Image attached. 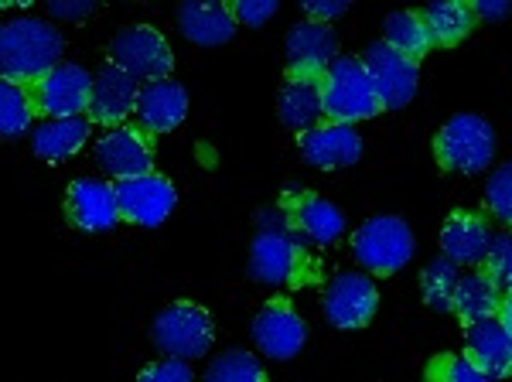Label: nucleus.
I'll return each instance as SVG.
<instances>
[{
	"mask_svg": "<svg viewBox=\"0 0 512 382\" xmlns=\"http://www.w3.org/2000/svg\"><path fill=\"white\" fill-rule=\"evenodd\" d=\"M424 21L427 35H431L434 48H451L458 41H465L478 28V14L475 4L468 0H448V4H431L424 11H417Z\"/></svg>",
	"mask_w": 512,
	"mask_h": 382,
	"instance_id": "obj_25",
	"label": "nucleus"
},
{
	"mask_svg": "<svg viewBox=\"0 0 512 382\" xmlns=\"http://www.w3.org/2000/svg\"><path fill=\"white\" fill-rule=\"evenodd\" d=\"M338 58V35L328 24L304 21L287 31V79H325Z\"/></svg>",
	"mask_w": 512,
	"mask_h": 382,
	"instance_id": "obj_15",
	"label": "nucleus"
},
{
	"mask_svg": "<svg viewBox=\"0 0 512 382\" xmlns=\"http://www.w3.org/2000/svg\"><path fill=\"white\" fill-rule=\"evenodd\" d=\"M212 338H216L212 314L192 301L168 304L164 311H158V318L151 321V342L158 345V352L168 355V359H181V362L202 359L212 348Z\"/></svg>",
	"mask_w": 512,
	"mask_h": 382,
	"instance_id": "obj_5",
	"label": "nucleus"
},
{
	"mask_svg": "<svg viewBox=\"0 0 512 382\" xmlns=\"http://www.w3.org/2000/svg\"><path fill=\"white\" fill-rule=\"evenodd\" d=\"M485 209H489L492 219L512 229V161L492 171L489 185H485Z\"/></svg>",
	"mask_w": 512,
	"mask_h": 382,
	"instance_id": "obj_32",
	"label": "nucleus"
},
{
	"mask_svg": "<svg viewBox=\"0 0 512 382\" xmlns=\"http://www.w3.org/2000/svg\"><path fill=\"white\" fill-rule=\"evenodd\" d=\"M321 103H325V123H349V127L376 113H386L383 96L359 55L335 58L332 69L321 79Z\"/></svg>",
	"mask_w": 512,
	"mask_h": 382,
	"instance_id": "obj_3",
	"label": "nucleus"
},
{
	"mask_svg": "<svg viewBox=\"0 0 512 382\" xmlns=\"http://www.w3.org/2000/svg\"><path fill=\"white\" fill-rule=\"evenodd\" d=\"M137 382H195V372H192V365L181 359H161V362L147 365L137 376Z\"/></svg>",
	"mask_w": 512,
	"mask_h": 382,
	"instance_id": "obj_35",
	"label": "nucleus"
},
{
	"mask_svg": "<svg viewBox=\"0 0 512 382\" xmlns=\"http://www.w3.org/2000/svg\"><path fill=\"white\" fill-rule=\"evenodd\" d=\"M465 359L489 379L512 376V331L499 318L465 325Z\"/></svg>",
	"mask_w": 512,
	"mask_h": 382,
	"instance_id": "obj_21",
	"label": "nucleus"
},
{
	"mask_svg": "<svg viewBox=\"0 0 512 382\" xmlns=\"http://www.w3.org/2000/svg\"><path fill=\"white\" fill-rule=\"evenodd\" d=\"M376 280L366 273H338L325 290V318L342 331H359L376 318Z\"/></svg>",
	"mask_w": 512,
	"mask_h": 382,
	"instance_id": "obj_12",
	"label": "nucleus"
},
{
	"mask_svg": "<svg viewBox=\"0 0 512 382\" xmlns=\"http://www.w3.org/2000/svg\"><path fill=\"white\" fill-rule=\"evenodd\" d=\"M308 239L274 205L256 212V232L250 243V277L267 287H308L318 280V263Z\"/></svg>",
	"mask_w": 512,
	"mask_h": 382,
	"instance_id": "obj_1",
	"label": "nucleus"
},
{
	"mask_svg": "<svg viewBox=\"0 0 512 382\" xmlns=\"http://www.w3.org/2000/svg\"><path fill=\"white\" fill-rule=\"evenodd\" d=\"M495 154V130L485 116L461 113L451 116L434 137V157L441 171L478 174L492 164Z\"/></svg>",
	"mask_w": 512,
	"mask_h": 382,
	"instance_id": "obj_6",
	"label": "nucleus"
},
{
	"mask_svg": "<svg viewBox=\"0 0 512 382\" xmlns=\"http://www.w3.org/2000/svg\"><path fill=\"white\" fill-rule=\"evenodd\" d=\"M89 116H69V120H41L31 134V151H35L41 161L59 164L65 157H72L86 144L89 137Z\"/></svg>",
	"mask_w": 512,
	"mask_h": 382,
	"instance_id": "obj_24",
	"label": "nucleus"
},
{
	"mask_svg": "<svg viewBox=\"0 0 512 382\" xmlns=\"http://www.w3.org/2000/svg\"><path fill=\"white\" fill-rule=\"evenodd\" d=\"M383 41L390 48H396L400 55L414 58V62L431 55V48H434L417 11H393L390 18L383 21Z\"/></svg>",
	"mask_w": 512,
	"mask_h": 382,
	"instance_id": "obj_27",
	"label": "nucleus"
},
{
	"mask_svg": "<svg viewBox=\"0 0 512 382\" xmlns=\"http://www.w3.org/2000/svg\"><path fill=\"white\" fill-rule=\"evenodd\" d=\"M277 209L287 215V222H291L311 246H328L345 232L342 209L308 188H284L277 198Z\"/></svg>",
	"mask_w": 512,
	"mask_h": 382,
	"instance_id": "obj_10",
	"label": "nucleus"
},
{
	"mask_svg": "<svg viewBox=\"0 0 512 382\" xmlns=\"http://www.w3.org/2000/svg\"><path fill=\"white\" fill-rule=\"evenodd\" d=\"M359 58H362V65H366L369 76H373L386 110H403V106L417 96L420 62H414V58L400 55L396 48L386 45L383 38L369 41L366 52H362Z\"/></svg>",
	"mask_w": 512,
	"mask_h": 382,
	"instance_id": "obj_9",
	"label": "nucleus"
},
{
	"mask_svg": "<svg viewBox=\"0 0 512 382\" xmlns=\"http://www.w3.org/2000/svg\"><path fill=\"white\" fill-rule=\"evenodd\" d=\"M499 307H502V290L495 287L482 270L465 273V277L458 280L451 314L461 321V325H475V321H485V318H499Z\"/></svg>",
	"mask_w": 512,
	"mask_h": 382,
	"instance_id": "obj_26",
	"label": "nucleus"
},
{
	"mask_svg": "<svg viewBox=\"0 0 512 382\" xmlns=\"http://www.w3.org/2000/svg\"><path fill=\"white\" fill-rule=\"evenodd\" d=\"M106 62L117 65L137 82L171 79V69H175L171 45L151 24H134V28L117 31L110 41V52H106Z\"/></svg>",
	"mask_w": 512,
	"mask_h": 382,
	"instance_id": "obj_7",
	"label": "nucleus"
},
{
	"mask_svg": "<svg viewBox=\"0 0 512 382\" xmlns=\"http://www.w3.org/2000/svg\"><path fill=\"white\" fill-rule=\"evenodd\" d=\"M424 382H495L485 372H478L472 362L465 359V352H441L424 365Z\"/></svg>",
	"mask_w": 512,
	"mask_h": 382,
	"instance_id": "obj_31",
	"label": "nucleus"
},
{
	"mask_svg": "<svg viewBox=\"0 0 512 382\" xmlns=\"http://www.w3.org/2000/svg\"><path fill=\"white\" fill-rule=\"evenodd\" d=\"M499 321L512 331V290L509 294H502V307H499Z\"/></svg>",
	"mask_w": 512,
	"mask_h": 382,
	"instance_id": "obj_39",
	"label": "nucleus"
},
{
	"mask_svg": "<svg viewBox=\"0 0 512 382\" xmlns=\"http://www.w3.org/2000/svg\"><path fill=\"white\" fill-rule=\"evenodd\" d=\"M280 123L294 130L297 137L315 130L325 120V103H321V79H287L277 99Z\"/></svg>",
	"mask_w": 512,
	"mask_h": 382,
	"instance_id": "obj_23",
	"label": "nucleus"
},
{
	"mask_svg": "<svg viewBox=\"0 0 512 382\" xmlns=\"http://www.w3.org/2000/svg\"><path fill=\"white\" fill-rule=\"evenodd\" d=\"M62 52L65 38L55 24L41 18L7 21L4 31H0V79L31 86V82L45 79L52 69H59Z\"/></svg>",
	"mask_w": 512,
	"mask_h": 382,
	"instance_id": "obj_2",
	"label": "nucleus"
},
{
	"mask_svg": "<svg viewBox=\"0 0 512 382\" xmlns=\"http://www.w3.org/2000/svg\"><path fill=\"white\" fill-rule=\"evenodd\" d=\"M202 382H270V379L256 355L243 352V348H229V352H222L209 362Z\"/></svg>",
	"mask_w": 512,
	"mask_h": 382,
	"instance_id": "obj_30",
	"label": "nucleus"
},
{
	"mask_svg": "<svg viewBox=\"0 0 512 382\" xmlns=\"http://www.w3.org/2000/svg\"><path fill=\"white\" fill-rule=\"evenodd\" d=\"M478 21H502L512 14V4H492V0H478L475 4Z\"/></svg>",
	"mask_w": 512,
	"mask_h": 382,
	"instance_id": "obj_38",
	"label": "nucleus"
},
{
	"mask_svg": "<svg viewBox=\"0 0 512 382\" xmlns=\"http://www.w3.org/2000/svg\"><path fill=\"white\" fill-rule=\"evenodd\" d=\"M492 246V229L485 212L454 209L441 229V253L458 267H482Z\"/></svg>",
	"mask_w": 512,
	"mask_h": 382,
	"instance_id": "obj_19",
	"label": "nucleus"
},
{
	"mask_svg": "<svg viewBox=\"0 0 512 382\" xmlns=\"http://www.w3.org/2000/svg\"><path fill=\"white\" fill-rule=\"evenodd\" d=\"M229 7H233L236 24H243V28H260V24H267L280 11L277 0H236Z\"/></svg>",
	"mask_w": 512,
	"mask_h": 382,
	"instance_id": "obj_34",
	"label": "nucleus"
},
{
	"mask_svg": "<svg viewBox=\"0 0 512 382\" xmlns=\"http://www.w3.org/2000/svg\"><path fill=\"white\" fill-rule=\"evenodd\" d=\"M175 18H178L181 35L202 48L226 45V41H233L239 28L229 4H181L175 11Z\"/></svg>",
	"mask_w": 512,
	"mask_h": 382,
	"instance_id": "obj_22",
	"label": "nucleus"
},
{
	"mask_svg": "<svg viewBox=\"0 0 512 382\" xmlns=\"http://www.w3.org/2000/svg\"><path fill=\"white\" fill-rule=\"evenodd\" d=\"M65 219L86 232L117 229V222H123L120 205H117V188L99 178L72 181L69 191H65Z\"/></svg>",
	"mask_w": 512,
	"mask_h": 382,
	"instance_id": "obj_16",
	"label": "nucleus"
},
{
	"mask_svg": "<svg viewBox=\"0 0 512 382\" xmlns=\"http://www.w3.org/2000/svg\"><path fill=\"white\" fill-rule=\"evenodd\" d=\"M96 164L117 181L154 174V137H147L137 123L110 130L96 144Z\"/></svg>",
	"mask_w": 512,
	"mask_h": 382,
	"instance_id": "obj_14",
	"label": "nucleus"
},
{
	"mask_svg": "<svg viewBox=\"0 0 512 382\" xmlns=\"http://www.w3.org/2000/svg\"><path fill=\"white\" fill-rule=\"evenodd\" d=\"M345 11H349V4H304V14H308L315 24L332 21V18H338V14H345Z\"/></svg>",
	"mask_w": 512,
	"mask_h": 382,
	"instance_id": "obj_37",
	"label": "nucleus"
},
{
	"mask_svg": "<svg viewBox=\"0 0 512 382\" xmlns=\"http://www.w3.org/2000/svg\"><path fill=\"white\" fill-rule=\"evenodd\" d=\"M140 82L127 76L117 65L106 62L93 76V99H89V120L103 123V127H127V116L137 113Z\"/></svg>",
	"mask_w": 512,
	"mask_h": 382,
	"instance_id": "obj_17",
	"label": "nucleus"
},
{
	"mask_svg": "<svg viewBox=\"0 0 512 382\" xmlns=\"http://www.w3.org/2000/svg\"><path fill=\"white\" fill-rule=\"evenodd\" d=\"M35 99H31L28 86L11 79H0V137L18 140L35 120Z\"/></svg>",
	"mask_w": 512,
	"mask_h": 382,
	"instance_id": "obj_28",
	"label": "nucleus"
},
{
	"mask_svg": "<svg viewBox=\"0 0 512 382\" xmlns=\"http://www.w3.org/2000/svg\"><path fill=\"white\" fill-rule=\"evenodd\" d=\"M304 338H308V328H304L301 314L294 311V301H287V297H274V301H267L256 311L253 342L267 359H294L304 348Z\"/></svg>",
	"mask_w": 512,
	"mask_h": 382,
	"instance_id": "obj_13",
	"label": "nucleus"
},
{
	"mask_svg": "<svg viewBox=\"0 0 512 382\" xmlns=\"http://www.w3.org/2000/svg\"><path fill=\"white\" fill-rule=\"evenodd\" d=\"M297 147H301V157L315 171L352 168L362 157V137L349 123H318L315 130L297 137Z\"/></svg>",
	"mask_w": 512,
	"mask_h": 382,
	"instance_id": "obj_18",
	"label": "nucleus"
},
{
	"mask_svg": "<svg viewBox=\"0 0 512 382\" xmlns=\"http://www.w3.org/2000/svg\"><path fill=\"white\" fill-rule=\"evenodd\" d=\"M352 256L362 270L376 277H393L414 256V232L400 215H376L352 232Z\"/></svg>",
	"mask_w": 512,
	"mask_h": 382,
	"instance_id": "obj_4",
	"label": "nucleus"
},
{
	"mask_svg": "<svg viewBox=\"0 0 512 382\" xmlns=\"http://www.w3.org/2000/svg\"><path fill=\"white\" fill-rule=\"evenodd\" d=\"M188 113V93L185 86L171 79L158 82H140V96H137V127L147 137H161L171 134Z\"/></svg>",
	"mask_w": 512,
	"mask_h": 382,
	"instance_id": "obj_20",
	"label": "nucleus"
},
{
	"mask_svg": "<svg viewBox=\"0 0 512 382\" xmlns=\"http://www.w3.org/2000/svg\"><path fill=\"white\" fill-rule=\"evenodd\" d=\"M458 263L448 260V256H437V260H431L424 267V273H420V290H424V301L434 307V311L441 314H451L454 307V290H458Z\"/></svg>",
	"mask_w": 512,
	"mask_h": 382,
	"instance_id": "obj_29",
	"label": "nucleus"
},
{
	"mask_svg": "<svg viewBox=\"0 0 512 382\" xmlns=\"http://www.w3.org/2000/svg\"><path fill=\"white\" fill-rule=\"evenodd\" d=\"M478 270H482L485 277L502 290V294H509L512 290V232L492 236L489 256H485V263Z\"/></svg>",
	"mask_w": 512,
	"mask_h": 382,
	"instance_id": "obj_33",
	"label": "nucleus"
},
{
	"mask_svg": "<svg viewBox=\"0 0 512 382\" xmlns=\"http://www.w3.org/2000/svg\"><path fill=\"white\" fill-rule=\"evenodd\" d=\"M117 205H120V219L134 222L144 229H158L164 219L171 215L178 202V191L164 174H144V178H130L117 181Z\"/></svg>",
	"mask_w": 512,
	"mask_h": 382,
	"instance_id": "obj_11",
	"label": "nucleus"
},
{
	"mask_svg": "<svg viewBox=\"0 0 512 382\" xmlns=\"http://www.w3.org/2000/svg\"><path fill=\"white\" fill-rule=\"evenodd\" d=\"M96 11H99V4H93V0H76V4L55 0V4H48V14L59 21H86V18H93Z\"/></svg>",
	"mask_w": 512,
	"mask_h": 382,
	"instance_id": "obj_36",
	"label": "nucleus"
},
{
	"mask_svg": "<svg viewBox=\"0 0 512 382\" xmlns=\"http://www.w3.org/2000/svg\"><path fill=\"white\" fill-rule=\"evenodd\" d=\"M35 99V113L41 120H69V116H86L89 99H93V76L82 65L62 62L45 79L28 86Z\"/></svg>",
	"mask_w": 512,
	"mask_h": 382,
	"instance_id": "obj_8",
	"label": "nucleus"
}]
</instances>
